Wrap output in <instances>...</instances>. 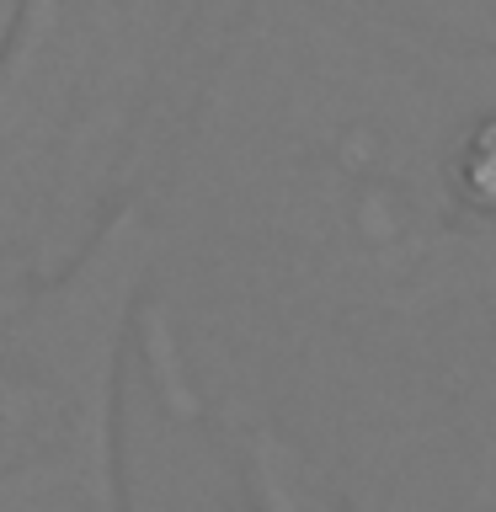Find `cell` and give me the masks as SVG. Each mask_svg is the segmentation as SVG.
I'll return each mask as SVG.
<instances>
[{
  "instance_id": "5b68a950",
  "label": "cell",
  "mask_w": 496,
  "mask_h": 512,
  "mask_svg": "<svg viewBox=\"0 0 496 512\" xmlns=\"http://www.w3.org/2000/svg\"><path fill=\"white\" fill-rule=\"evenodd\" d=\"M22 6H27V0H0V54H6L16 22H22Z\"/></svg>"
},
{
  "instance_id": "6da1fadb",
  "label": "cell",
  "mask_w": 496,
  "mask_h": 512,
  "mask_svg": "<svg viewBox=\"0 0 496 512\" xmlns=\"http://www.w3.org/2000/svg\"><path fill=\"white\" fill-rule=\"evenodd\" d=\"M144 208L139 363L171 422L272 416L379 512L486 496L496 54L251 0Z\"/></svg>"
},
{
  "instance_id": "3957f363",
  "label": "cell",
  "mask_w": 496,
  "mask_h": 512,
  "mask_svg": "<svg viewBox=\"0 0 496 512\" xmlns=\"http://www.w3.org/2000/svg\"><path fill=\"white\" fill-rule=\"evenodd\" d=\"M208 432L230 454L246 512H379L272 416H224Z\"/></svg>"
},
{
  "instance_id": "7a4b0ae2",
  "label": "cell",
  "mask_w": 496,
  "mask_h": 512,
  "mask_svg": "<svg viewBox=\"0 0 496 512\" xmlns=\"http://www.w3.org/2000/svg\"><path fill=\"white\" fill-rule=\"evenodd\" d=\"M155 278L134 203L59 278L0 288V512H134L123 368Z\"/></svg>"
},
{
  "instance_id": "277c9868",
  "label": "cell",
  "mask_w": 496,
  "mask_h": 512,
  "mask_svg": "<svg viewBox=\"0 0 496 512\" xmlns=\"http://www.w3.org/2000/svg\"><path fill=\"white\" fill-rule=\"evenodd\" d=\"M342 6L448 48L496 54V0H342Z\"/></svg>"
}]
</instances>
